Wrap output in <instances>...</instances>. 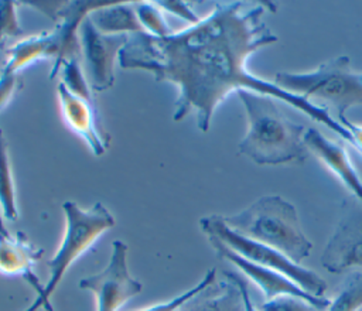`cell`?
<instances>
[{"mask_svg": "<svg viewBox=\"0 0 362 311\" xmlns=\"http://www.w3.org/2000/svg\"><path fill=\"white\" fill-rule=\"evenodd\" d=\"M267 7L260 3L245 10L242 1L216 3L206 17L167 37L132 34L117 62L124 69L147 71L157 82L175 85L178 99L173 120L181 122L195 112L197 126L204 133L216 107L232 92L249 90L288 103L354 144L351 133L327 109L247 71V59L279 40L263 21Z\"/></svg>", "mask_w": 362, "mask_h": 311, "instance_id": "obj_1", "label": "cell"}, {"mask_svg": "<svg viewBox=\"0 0 362 311\" xmlns=\"http://www.w3.org/2000/svg\"><path fill=\"white\" fill-rule=\"evenodd\" d=\"M238 96L247 119L246 134L238 146L239 154L257 165L305 161L308 150L304 126L286 117L270 96L249 90H239Z\"/></svg>", "mask_w": 362, "mask_h": 311, "instance_id": "obj_2", "label": "cell"}, {"mask_svg": "<svg viewBox=\"0 0 362 311\" xmlns=\"http://www.w3.org/2000/svg\"><path fill=\"white\" fill-rule=\"evenodd\" d=\"M222 221L238 235L270 246L294 263L300 264L310 256L313 245L294 205L279 195L262 196L243 211L222 216Z\"/></svg>", "mask_w": 362, "mask_h": 311, "instance_id": "obj_3", "label": "cell"}, {"mask_svg": "<svg viewBox=\"0 0 362 311\" xmlns=\"http://www.w3.org/2000/svg\"><path fill=\"white\" fill-rule=\"evenodd\" d=\"M274 83L283 90L334 107L335 119H345L351 107L362 106V72L354 71L351 59L339 55L308 72H277Z\"/></svg>", "mask_w": 362, "mask_h": 311, "instance_id": "obj_4", "label": "cell"}, {"mask_svg": "<svg viewBox=\"0 0 362 311\" xmlns=\"http://www.w3.org/2000/svg\"><path fill=\"white\" fill-rule=\"evenodd\" d=\"M62 211L65 215V233L57 253L48 262V281L37 291L35 300L24 311L42 310L44 304L49 303V298L68 269L88 252L106 230L115 226L113 215L100 202L93 204L89 209H82L76 202L65 201Z\"/></svg>", "mask_w": 362, "mask_h": 311, "instance_id": "obj_5", "label": "cell"}, {"mask_svg": "<svg viewBox=\"0 0 362 311\" xmlns=\"http://www.w3.org/2000/svg\"><path fill=\"white\" fill-rule=\"evenodd\" d=\"M199 226L208 237L218 239L243 259L284 274L305 293L314 297H324L327 291V283L315 271L303 267L298 263H294L283 253L274 250L270 246L238 235L225 225L222 216L212 215L201 218Z\"/></svg>", "mask_w": 362, "mask_h": 311, "instance_id": "obj_6", "label": "cell"}, {"mask_svg": "<svg viewBox=\"0 0 362 311\" xmlns=\"http://www.w3.org/2000/svg\"><path fill=\"white\" fill-rule=\"evenodd\" d=\"M79 288L95 295L96 311H117L124 303L140 294L143 284L129 271L127 245L115 240L106 267L98 274L81 278Z\"/></svg>", "mask_w": 362, "mask_h": 311, "instance_id": "obj_7", "label": "cell"}, {"mask_svg": "<svg viewBox=\"0 0 362 311\" xmlns=\"http://www.w3.org/2000/svg\"><path fill=\"white\" fill-rule=\"evenodd\" d=\"M129 35H106L90 23L89 16L79 27L81 54L85 61V72L93 92H103L115 83V64Z\"/></svg>", "mask_w": 362, "mask_h": 311, "instance_id": "obj_8", "label": "cell"}, {"mask_svg": "<svg viewBox=\"0 0 362 311\" xmlns=\"http://www.w3.org/2000/svg\"><path fill=\"white\" fill-rule=\"evenodd\" d=\"M208 240L214 250L218 253V256L235 264L246 277H249L263 291L267 300H273L281 295H294L308 301L310 304L315 305L320 310H327V307L329 305V300L324 297H314L305 293L301 287H298L293 280H290L284 274L243 259L242 256L226 247L222 242H219L215 237H208Z\"/></svg>", "mask_w": 362, "mask_h": 311, "instance_id": "obj_9", "label": "cell"}, {"mask_svg": "<svg viewBox=\"0 0 362 311\" xmlns=\"http://www.w3.org/2000/svg\"><path fill=\"white\" fill-rule=\"evenodd\" d=\"M321 264L334 274L362 271V212H354L338 225L324 247Z\"/></svg>", "mask_w": 362, "mask_h": 311, "instance_id": "obj_10", "label": "cell"}, {"mask_svg": "<svg viewBox=\"0 0 362 311\" xmlns=\"http://www.w3.org/2000/svg\"><path fill=\"white\" fill-rule=\"evenodd\" d=\"M57 98L68 127L88 144L93 156H103L107 140L102 137L96 126L93 102L71 93L61 82L57 85Z\"/></svg>", "mask_w": 362, "mask_h": 311, "instance_id": "obj_11", "label": "cell"}, {"mask_svg": "<svg viewBox=\"0 0 362 311\" xmlns=\"http://www.w3.org/2000/svg\"><path fill=\"white\" fill-rule=\"evenodd\" d=\"M304 143L308 153H313L331 172L362 202V180L351 163L344 146L327 139L317 129H307Z\"/></svg>", "mask_w": 362, "mask_h": 311, "instance_id": "obj_12", "label": "cell"}, {"mask_svg": "<svg viewBox=\"0 0 362 311\" xmlns=\"http://www.w3.org/2000/svg\"><path fill=\"white\" fill-rule=\"evenodd\" d=\"M225 278H216L177 311H243L240 288L233 271H225Z\"/></svg>", "mask_w": 362, "mask_h": 311, "instance_id": "obj_13", "label": "cell"}, {"mask_svg": "<svg viewBox=\"0 0 362 311\" xmlns=\"http://www.w3.org/2000/svg\"><path fill=\"white\" fill-rule=\"evenodd\" d=\"M42 257V249L34 246L21 232L0 235V273L27 277Z\"/></svg>", "mask_w": 362, "mask_h": 311, "instance_id": "obj_14", "label": "cell"}, {"mask_svg": "<svg viewBox=\"0 0 362 311\" xmlns=\"http://www.w3.org/2000/svg\"><path fill=\"white\" fill-rule=\"evenodd\" d=\"M59 55V47L54 31L31 35L17 41L6 51L3 69L18 74L28 65L45 58H52L55 62ZM52 62V64H54Z\"/></svg>", "mask_w": 362, "mask_h": 311, "instance_id": "obj_15", "label": "cell"}, {"mask_svg": "<svg viewBox=\"0 0 362 311\" xmlns=\"http://www.w3.org/2000/svg\"><path fill=\"white\" fill-rule=\"evenodd\" d=\"M95 28L106 35H132L143 33L134 6L127 1L112 0L89 14Z\"/></svg>", "mask_w": 362, "mask_h": 311, "instance_id": "obj_16", "label": "cell"}, {"mask_svg": "<svg viewBox=\"0 0 362 311\" xmlns=\"http://www.w3.org/2000/svg\"><path fill=\"white\" fill-rule=\"evenodd\" d=\"M0 208L4 219L16 221L18 216L16 202V187L13 181L7 141L0 129Z\"/></svg>", "mask_w": 362, "mask_h": 311, "instance_id": "obj_17", "label": "cell"}, {"mask_svg": "<svg viewBox=\"0 0 362 311\" xmlns=\"http://www.w3.org/2000/svg\"><path fill=\"white\" fill-rule=\"evenodd\" d=\"M58 75L61 76V83L71 93L86 100H92V89L78 58L64 62L58 71Z\"/></svg>", "mask_w": 362, "mask_h": 311, "instance_id": "obj_18", "label": "cell"}, {"mask_svg": "<svg viewBox=\"0 0 362 311\" xmlns=\"http://www.w3.org/2000/svg\"><path fill=\"white\" fill-rule=\"evenodd\" d=\"M137 18L143 27V33L153 37H167L171 30L164 18L163 10L151 1H140L134 6Z\"/></svg>", "mask_w": 362, "mask_h": 311, "instance_id": "obj_19", "label": "cell"}, {"mask_svg": "<svg viewBox=\"0 0 362 311\" xmlns=\"http://www.w3.org/2000/svg\"><path fill=\"white\" fill-rule=\"evenodd\" d=\"M362 308V271L355 273L339 291V294L329 301L327 311H359Z\"/></svg>", "mask_w": 362, "mask_h": 311, "instance_id": "obj_20", "label": "cell"}, {"mask_svg": "<svg viewBox=\"0 0 362 311\" xmlns=\"http://www.w3.org/2000/svg\"><path fill=\"white\" fill-rule=\"evenodd\" d=\"M23 35L20 27L16 3L11 0H0V47L10 38H18Z\"/></svg>", "mask_w": 362, "mask_h": 311, "instance_id": "obj_21", "label": "cell"}, {"mask_svg": "<svg viewBox=\"0 0 362 311\" xmlns=\"http://www.w3.org/2000/svg\"><path fill=\"white\" fill-rule=\"evenodd\" d=\"M216 278V270L215 269H209L206 271V274L202 277V280L194 286L192 288L181 293L180 295L165 301V303H160V304H156V305H151V307H147L144 310H140V311H177L182 304H185L189 298H192L194 295H197L199 291H202L206 286H209L214 280Z\"/></svg>", "mask_w": 362, "mask_h": 311, "instance_id": "obj_22", "label": "cell"}, {"mask_svg": "<svg viewBox=\"0 0 362 311\" xmlns=\"http://www.w3.org/2000/svg\"><path fill=\"white\" fill-rule=\"evenodd\" d=\"M259 311H321L308 301L294 297V295H281L273 300H266Z\"/></svg>", "mask_w": 362, "mask_h": 311, "instance_id": "obj_23", "label": "cell"}, {"mask_svg": "<svg viewBox=\"0 0 362 311\" xmlns=\"http://www.w3.org/2000/svg\"><path fill=\"white\" fill-rule=\"evenodd\" d=\"M21 86V79L18 74L0 69V112L11 102L13 96Z\"/></svg>", "mask_w": 362, "mask_h": 311, "instance_id": "obj_24", "label": "cell"}, {"mask_svg": "<svg viewBox=\"0 0 362 311\" xmlns=\"http://www.w3.org/2000/svg\"><path fill=\"white\" fill-rule=\"evenodd\" d=\"M161 10L168 11L171 14L178 16L182 20H187L191 24H195L199 21V17L195 16V13L189 8L188 4L184 1H174V0H165V1H154Z\"/></svg>", "mask_w": 362, "mask_h": 311, "instance_id": "obj_25", "label": "cell"}, {"mask_svg": "<svg viewBox=\"0 0 362 311\" xmlns=\"http://www.w3.org/2000/svg\"><path fill=\"white\" fill-rule=\"evenodd\" d=\"M233 277H235V280H236V283H238V286H239V288H240V293H242L243 311H259V310L253 305V303H252V300H250V295H249V290H247L246 283H245L236 273H233Z\"/></svg>", "mask_w": 362, "mask_h": 311, "instance_id": "obj_26", "label": "cell"}, {"mask_svg": "<svg viewBox=\"0 0 362 311\" xmlns=\"http://www.w3.org/2000/svg\"><path fill=\"white\" fill-rule=\"evenodd\" d=\"M10 232H8V229L6 228V225H4V218H3V215H1V212H0V235H8Z\"/></svg>", "mask_w": 362, "mask_h": 311, "instance_id": "obj_27", "label": "cell"}, {"mask_svg": "<svg viewBox=\"0 0 362 311\" xmlns=\"http://www.w3.org/2000/svg\"><path fill=\"white\" fill-rule=\"evenodd\" d=\"M42 310H44V311H54V308H52V305H51V301L47 303V304H44Z\"/></svg>", "mask_w": 362, "mask_h": 311, "instance_id": "obj_28", "label": "cell"}, {"mask_svg": "<svg viewBox=\"0 0 362 311\" xmlns=\"http://www.w3.org/2000/svg\"><path fill=\"white\" fill-rule=\"evenodd\" d=\"M358 151H359V154H361V156H362V150H358Z\"/></svg>", "mask_w": 362, "mask_h": 311, "instance_id": "obj_29", "label": "cell"}]
</instances>
